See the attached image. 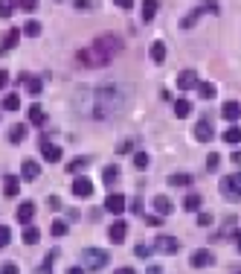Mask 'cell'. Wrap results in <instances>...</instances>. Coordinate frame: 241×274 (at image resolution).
<instances>
[{
	"label": "cell",
	"mask_w": 241,
	"mask_h": 274,
	"mask_svg": "<svg viewBox=\"0 0 241 274\" xmlns=\"http://www.w3.org/2000/svg\"><path fill=\"white\" fill-rule=\"evenodd\" d=\"M146 274H163V268H160V265H149V271H146Z\"/></svg>",
	"instance_id": "48"
},
{
	"label": "cell",
	"mask_w": 241,
	"mask_h": 274,
	"mask_svg": "<svg viewBox=\"0 0 241 274\" xmlns=\"http://www.w3.org/2000/svg\"><path fill=\"white\" fill-rule=\"evenodd\" d=\"M87 164H90V158H76V161H73V164L67 167V172H81V169L87 167Z\"/></svg>",
	"instance_id": "30"
},
{
	"label": "cell",
	"mask_w": 241,
	"mask_h": 274,
	"mask_svg": "<svg viewBox=\"0 0 241 274\" xmlns=\"http://www.w3.org/2000/svg\"><path fill=\"white\" fill-rule=\"evenodd\" d=\"M73 195H79V199L93 195V181L90 178H76L73 181Z\"/></svg>",
	"instance_id": "9"
},
{
	"label": "cell",
	"mask_w": 241,
	"mask_h": 274,
	"mask_svg": "<svg viewBox=\"0 0 241 274\" xmlns=\"http://www.w3.org/2000/svg\"><path fill=\"white\" fill-rule=\"evenodd\" d=\"M41 152H44V158L50 161V164H56V161H61V149H58L56 143H46V137L41 140Z\"/></svg>",
	"instance_id": "13"
},
{
	"label": "cell",
	"mask_w": 241,
	"mask_h": 274,
	"mask_svg": "<svg viewBox=\"0 0 241 274\" xmlns=\"http://www.w3.org/2000/svg\"><path fill=\"white\" fill-rule=\"evenodd\" d=\"M172 187H186V184H192V175H183V172H174L172 178H169Z\"/></svg>",
	"instance_id": "26"
},
{
	"label": "cell",
	"mask_w": 241,
	"mask_h": 274,
	"mask_svg": "<svg viewBox=\"0 0 241 274\" xmlns=\"http://www.w3.org/2000/svg\"><path fill=\"white\" fill-rule=\"evenodd\" d=\"M102 181L108 184V187H114L116 181H119V167H116V164H111V167H105V172H102Z\"/></svg>",
	"instance_id": "18"
},
{
	"label": "cell",
	"mask_w": 241,
	"mask_h": 274,
	"mask_svg": "<svg viewBox=\"0 0 241 274\" xmlns=\"http://www.w3.org/2000/svg\"><path fill=\"white\" fill-rule=\"evenodd\" d=\"M50 210H61V199L58 195H50Z\"/></svg>",
	"instance_id": "43"
},
{
	"label": "cell",
	"mask_w": 241,
	"mask_h": 274,
	"mask_svg": "<svg viewBox=\"0 0 241 274\" xmlns=\"http://www.w3.org/2000/svg\"><path fill=\"white\" fill-rule=\"evenodd\" d=\"M221 192H224L227 199H241V172L227 175V178L221 181Z\"/></svg>",
	"instance_id": "4"
},
{
	"label": "cell",
	"mask_w": 241,
	"mask_h": 274,
	"mask_svg": "<svg viewBox=\"0 0 241 274\" xmlns=\"http://www.w3.org/2000/svg\"><path fill=\"white\" fill-rule=\"evenodd\" d=\"M3 108H6V111H18V108H21V99H18L15 94H9L6 99H3Z\"/></svg>",
	"instance_id": "32"
},
{
	"label": "cell",
	"mask_w": 241,
	"mask_h": 274,
	"mask_svg": "<svg viewBox=\"0 0 241 274\" xmlns=\"http://www.w3.org/2000/svg\"><path fill=\"white\" fill-rule=\"evenodd\" d=\"M122 50V41L116 35H102L96 38L90 47H84L76 53V61H79L81 67H105V64H111L114 56Z\"/></svg>",
	"instance_id": "2"
},
{
	"label": "cell",
	"mask_w": 241,
	"mask_h": 274,
	"mask_svg": "<svg viewBox=\"0 0 241 274\" xmlns=\"http://www.w3.org/2000/svg\"><path fill=\"white\" fill-rule=\"evenodd\" d=\"M23 32H26V35H29V38L41 35V24H38V21H29V24L23 26Z\"/></svg>",
	"instance_id": "33"
},
{
	"label": "cell",
	"mask_w": 241,
	"mask_h": 274,
	"mask_svg": "<svg viewBox=\"0 0 241 274\" xmlns=\"http://www.w3.org/2000/svg\"><path fill=\"white\" fill-rule=\"evenodd\" d=\"M218 164H221V155H215V152H212V155L207 158V169H209V172H215V169H218Z\"/></svg>",
	"instance_id": "36"
},
{
	"label": "cell",
	"mask_w": 241,
	"mask_h": 274,
	"mask_svg": "<svg viewBox=\"0 0 241 274\" xmlns=\"http://www.w3.org/2000/svg\"><path fill=\"white\" fill-rule=\"evenodd\" d=\"M198 18H201V9H195V12H189V15H186L183 21H180V26L186 29V26H192V24H195Z\"/></svg>",
	"instance_id": "35"
},
{
	"label": "cell",
	"mask_w": 241,
	"mask_h": 274,
	"mask_svg": "<svg viewBox=\"0 0 241 274\" xmlns=\"http://www.w3.org/2000/svg\"><path fill=\"white\" fill-rule=\"evenodd\" d=\"M198 225H212V216H209V213H201V216H198Z\"/></svg>",
	"instance_id": "45"
},
{
	"label": "cell",
	"mask_w": 241,
	"mask_h": 274,
	"mask_svg": "<svg viewBox=\"0 0 241 274\" xmlns=\"http://www.w3.org/2000/svg\"><path fill=\"white\" fill-rule=\"evenodd\" d=\"M96 3L93 0H76V9H93Z\"/></svg>",
	"instance_id": "42"
},
{
	"label": "cell",
	"mask_w": 241,
	"mask_h": 274,
	"mask_svg": "<svg viewBox=\"0 0 241 274\" xmlns=\"http://www.w3.org/2000/svg\"><path fill=\"white\" fill-rule=\"evenodd\" d=\"M81 262H84V268H90V271H99L108 265V251L102 248H87L81 254Z\"/></svg>",
	"instance_id": "3"
},
{
	"label": "cell",
	"mask_w": 241,
	"mask_h": 274,
	"mask_svg": "<svg viewBox=\"0 0 241 274\" xmlns=\"http://www.w3.org/2000/svg\"><path fill=\"white\" fill-rule=\"evenodd\" d=\"M221 117L224 120H238L241 117V105L238 102H235V99H227V102H224V105H221Z\"/></svg>",
	"instance_id": "10"
},
{
	"label": "cell",
	"mask_w": 241,
	"mask_h": 274,
	"mask_svg": "<svg viewBox=\"0 0 241 274\" xmlns=\"http://www.w3.org/2000/svg\"><path fill=\"white\" fill-rule=\"evenodd\" d=\"M235 242H238V251H241V233H238V237H235Z\"/></svg>",
	"instance_id": "52"
},
{
	"label": "cell",
	"mask_w": 241,
	"mask_h": 274,
	"mask_svg": "<svg viewBox=\"0 0 241 274\" xmlns=\"http://www.w3.org/2000/svg\"><path fill=\"white\" fill-rule=\"evenodd\" d=\"M18 6H21L23 12H32L35 6H38V0H18Z\"/></svg>",
	"instance_id": "39"
},
{
	"label": "cell",
	"mask_w": 241,
	"mask_h": 274,
	"mask_svg": "<svg viewBox=\"0 0 241 274\" xmlns=\"http://www.w3.org/2000/svg\"><path fill=\"white\" fill-rule=\"evenodd\" d=\"M134 167L146 169V167H149V155H146V152H137V155H134Z\"/></svg>",
	"instance_id": "34"
},
{
	"label": "cell",
	"mask_w": 241,
	"mask_h": 274,
	"mask_svg": "<svg viewBox=\"0 0 241 274\" xmlns=\"http://www.w3.org/2000/svg\"><path fill=\"white\" fill-rule=\"evenodd\" d=\"M3 190H6V195H9V199H15V195H18V190H21L18 178H15V175H9V178H6V187H3Z\"/></svg>",
	"instance_id": "27"
},
{
	"label": "cell",
	"mask_w": 241,
	"mask_h": 274,
	"mask_svg": "<svg viewBox=\"0 0 241 274\" xmlns=\"http://www.w3.org/2000/svg\"><path fill=\"white\" fill-rule=\"evenodd\" d=\"M232 161H235V164H241V152H235V155H232Z\"/></svg>",
	"instance_id": "51"
},
{
	"label": "cell",
	"mask_w": 241,
	"mask_h": 274,
	"mask_svg": "<svg viewBox=\"0 0 241 274\" xmlns=\"http://www.w3.org/2000/svg\"><path fill=\"white\" fill-rule=\"evenodd\" d=\"M29 123H32V126H44V123H46V111L41 105H32V108H29Z\"/></svg>",
	"instance_id": "17"
},
{
	"label": "cell",
	"mask_w": 241,
	"mask_h": 274,
	"mask_svg": "<svg viewBox=\"0 0 241 274\" xmlns=\"http://www.w3.org/2000/svg\"><path fill=\"white\" fill-rule=\"evenodd\" d=\"M131 102V88L119 82L81 85L73 94V108L84 120H111L114 114L125 111Z\"/></svg>",
	"instance_id": "1"
},
{
	"label": "cell",
	"mask_w": 241,
	"mask_h": 274,
	"mask_svg": "<svg viewBox=\"0 0 241 274\" xmlns=\"http://www.w3.org/2000/svg\"><path fill=\"white\" fill-rule=\"evenodd\" d=\"M134 254H137V257H149L151 248H146V245H137V248H134Z\"/></svg>",
	"instance_id": "44"
},
{
	"label": "cell",
	"mask_w": 241,
	"mask_h": 274,
	"mask_svg": "<svg viewBox=\"0 0 241 274\" xmlns=\"http://www.w3.org/2000/svg\"><path fill=\"white\" fill-rule=\"evenodd\" d=\"M23 137H26V126H12V129H9V140H12V143H21Z\"/></svg>",
	"instance_id": "25"
},
{
	"label": "cell",
	"mask_w": 241,
	"mask_h": 274,
	"mask_svg": "<svg viewBox=\"0 0 241 274\" xmlns=\"http://www.w3.org/2000/svg\"><path fill=\"white\" fill-rule=\"evenodd\" d=\"M67 274H84V268H70Z\"/></svg>",
	"instance_id": "50"
},
{
	"label": "cell",
	"mask_w": 241,
	"mask_h": 274,
	"mask_svg": "<svg viewBox=\"0 0 241 274\" xmlns=\"http://www.w3.org/2000/svg\"><path fill=\"white\" fill-rule=\"evenodd\" d=\"M195 137L201 140V143H209V140L215 137V131H212V120H209V117H204V120H201V123L195 126Z\"/></svg>",
	"instance_id": "7"
},
{
	"label": "cell",
	"mask_w": 241,
	"mask_h": 274,
	"mask_svg": "<svg viewBox=\"0 0 241 274\" xmlns=\"http://www.w3.org/2000/svg\"><path fill=\"white\" fill-rule=\"evenodd\" d=\"M9 239H12L9 227H3V225H0V248H6V245H9Z\"/></svg>",
	"instance_id": "37"
},
{
	"label": "cell",
	"mask_w": 241,
	"mask_h": 274,
	"mask_svg": "<svg viewBox=\"0 0 241 274\" xmlns=\"http://www.w3.org/2000/svg\"><path fill=\"white\" fill-rule=\"evenodd\" d=\"M125 207H128V202H125V195H122V192H111V195L105 199V210H108V213L119 216Z\"/></svg>",
	"instance_id": "5"
},
{
	"label": "cell",
	"mask_w": 241,
	"mask_h": 274,
	"mask_svg": "<svg viewBox=\"0 0 241 274\" xmlns=\"http://www.w3.org/2000/svg\"><path fill=\"white\" fill-rule=\"evenodd\" d=\"M38 239H41V230H38V227H32V225L23 227V242H26V245H35Z\"/></svg>",
	"instance_id": "22"
},
{
	"label": "cell",
	"mask_w": 241,
	"mask_h": 274,
	"mask_svg": "<svg viewBox=\"0 0 241 274\" xmlns=\"http://www.w3.org/2000/svg\"><path fill=\"white\" fill-rule=\"evenodd\" d=\"M192 265H195V268H207V265H212V262H215V257H212V254H209V251H195V254H192Z\"/></svg>",
	"instance_id": "12"
},
{
	"label": "cell",
	"mask_w": 241,
	"mask_h": 274,
	"mask_svg": "<svg viewBox=\"0 0 241 274\" xmlns=\"http://www.w3.org/2000/svg\"><path fill=\"white\" fill-rule=\"evenodd\" d=\"M198 94L204 96V99H212V96L218 94V88H215L212 82H201V85H198Z\"/></svg>",
	"instance_id": "23"
},
{
	"label": "cell",
	"mask_w": 241,
	"mask_h": 274,
	"mask_svg": "<svg viewBox=\"0 0 241 274\" xmlns=\"http://www.w3.org/2000/svg\"><path fill=\"white\" fill-rule=\"evenodd\" d=\"M0 274H21L18 271V265H15V262H6V265H3V271Z\"/></svg>",
	"instance_id": "40"
},
{
	"label": "cell",
	"mask_w": 241,
	"mask_h": 274,
	"mask_svg": "<svg viewBox=\"0 0 241 274\" xmlns=\"http://www.w3.org/2000/svg\"><path fill=\"white\" fill-rule=\"evenodd\" d=\"M183 210H186V213L201 210V195H186V199H183Z\"/></svg>",
	"instance_id": "24"
},
{
	"label": "cell",
	"mask_w": 241,
	"mask_h": 274,
	"mask_svg": "<svg viewBox=\"0 0 241 274\" xmlns=\"http://www.w3.org/2000/svg\"><path fill=\"white\" fill-rule=\"evenodd\" d=\"M154 251H160V254H177V251H180V242L174 237H157L154 239Z\"/></svg>",
	"instance_id": "6"
},
{
	"label": "cell",
	"mask_w": 241,
	"mask_h": 274,
	"mask_svg": "<svg viewBox=\"0 0 241 274\" xmlns=\"http://www.w3.org/2000/svg\"><path fill=\"white\" fill-rule=\"evenodd\" d=\"M154 210H157L160 216H169L172 213V202H169L166 195H157V199H154Z\"/></svg>",
	"instance_id": "21"
},
{
	"label": "cell",
	"mask_w": 241,
	"mask_h": 274,
	"mask_svg": "<svg viewBox=\"0 0 241 274\" xmlns=\"http://www.w3.org/2000/svg\"><path fill=\"white\" fill-rule=\"evenodd\" d=\"M116 274H137V271H134V268H119Z\"/></svg>",
	"instance_id": "49"
},
{
	"label": "cell",
	"mask_w": 241,
	"mask_h": 274,
	"mask_svg": "<svg viewBox=\"0 0 241 274\" xmlns=\"http://www.w3.org/2000/svg\"><path fill=\"white\" fill-rule=\"evenodd\" d=\"M125 233H128V225H125V222H116V225H111V230H108V239L119 245V242L125 239Z\"/></svg>",
	"instance_id": "15"
},
{
	"label": "cell",
	"mask_w": 241,
	"mask_h": 274,
	"mask_svg": "<svg viewBox=\"0 0 241 274\" xmlns=\"http://www.w3.org/2000/svg\"><path fill=\"white\" fill-rule=\"evenodd\" d=\"M38 175H41V167H38L35 161H23L21 164V178L23 181H35Z\"/></svg>",
	"instance_id": "11"
},
{
	"label": "cell",
	"mask_w": 241,
	"mask_h": 274,
	"mask_svg": "<svg viewBox=\"0 0 241 274\" xmlns=\"http://www.w3.org/2000/svg\"><path fill=\"white\" fill-rule=\"evenodd\" d=\"M50 230H53V237H64V233H67V222H61V219H56V222L50 225Z\"/></svg>",
	"instance_id": "29"
},
{
	"label": "cell",
	"mask_w": 241,
	"mask_h": 274,
	"mask_svg": "<svg viewBox=\"0 0 241 274\" xmlns=\"http://www.w3.org/2000/svg\"><path fill=\"white\" fill-rule=\"evenodd\" d=\"M128 207H131V213H137V216H139V210H142V202H139V195H137V199H134L131 204H128Z\"/></svg>",
	"instance_id": "41"
},
{
	"label": "cell",
	"mask_w": 241,
	"mask_h": 274,
	"mask_svg": "<svg viewBox=\"0 0 241 274\" xmlns=\"http://www.w3.org/2000/svg\"><path fill=\"white\" fill-rule=\"evenodd\" d=\"M6 85H9V73H6V70H0V91H3Z\"/></svg>",
	"instance_id": "47"
},
{
	"label": "cell",
	"mask_w": 241,
	"mask_h": 274,
	"mask_svg": "<svg viewBox=\"0 0 241 274\" xmlns=\"http://www.w3.org/2000/svg\"><path fill=\"white\" fill-rule=\"evenodd\" d=\"M114 3L119 9H131V6H134V0H114Z\"/></svg>",
	"instance_id": "46"
},
{
	"label": "cell",
	"mask_w": 241,
	"mask_h": 274,
	"mask_svg": "<svg viewBox=\"0 0 241 274\" xmlns=\"http://www.w3.org/2000/svg\"><path fill=\"white\" fill-rule=\"evenodd\" d=\"M174 114H177L180 120H186L189 114H192V102H189V99H177V102H174Z\"/></svg>",
	"instance_id": "20"
},
{
	"label": "cell",
	"mask_w": 241,
	"mask_h": 274,
	"mask_svg": "<svg viewBox=\"0 0 241 274\" xmlns=\"http://www.w3.org/2000/svg\"><path fill=\"white\" fill-rule=\"evenodd\" d=\"M163 59H166V44H163V41H154V44H151V61H154V64H163Z\"/></svg>",
	"instance_id": "19"
},
{
	"label": "cell",
	"mask_w": 241,
	"mask_h": 274,
	"mask_svg": "<svg viewBox=\"0 0 241 274\" xmlns=\"http://www.w3.org/2000/svg\"><path fill=\"white\" fill-rule=\"evenodd\" d=\"M177 88H180V91L198 88V73L195 70H180V73H177Z\"/></svg>",
	"instance_id": "8"
},
{
	"label": "cell",
	"mask_w": 241,
	"mask_h": 274,
	"mask_svg": "<svg viewBox=\"0 0 241 274\" xmlns=\"http://www.w3.org/2000/svg\"><path fill=\"white\" fill-rule=\"evenodd\" d=\"M224 140H227V143H238V140H241V129H238V126H230V129H227V131H224Z\"/></svg>",
	"instance_id": "28"
},
{
	"label": "cell",
	"mask_w": 241,
	"mask_h": 274,
	"mask_svg": "<svg viewBox=\"0 0 241 274\" xmlns=\"http://www.w3.org/2000/svg\"><path fill=\"white\" fill-rule=\"evenodd\" d=\"M18 38H21V32H18V29H12L9 35H6V41H3V50H12V47H18Z\"/></svg>",
	"instance_id": "31"
},
{
	"label": "cell",
	"mask_w": 241,
	"mask_h": 274,
	"mask_svg": "<svg viewBox=\"0 0 241 274\" xmlns=\"http://www.w3.org/2000/svg\"><path fill=\"white\" fill-rule=\"evenodd\" d=\"M18 222H23V225H29V222H32V216H35V204L32 202H23L21 207H18Z\"/></svg>",
	"instance_id": "14"
},
{
	"label": "cell",
	"mask_w": 241,
	"mask_h": 274,
	"mask_svg": "<svg viewBox=\"0 0 241 274\" xmlns=\"http://www.w3.org/2000/svg\"><path fill=\"white\" fill-rule=\"evenodd\" d=\"M12 15V0H0V18H9Z\"/></svg>",
	"instance_id": "38"
},
{
	"label": "cell",
	"mask_w": 241,
	"mask_h": 274,
	"mask_svg": "<svg viewBox=\"0 0 241 274\" xmlns=\"http://www.w3.org/2000/svg\"><path fill=\"white\" fill-rule=\"evenodd\" d=\"M160 0H142V21H154Z\"/></svg>",
	"instance_id": "16"
}]
</instances>
